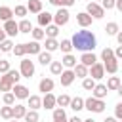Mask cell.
<instances>
[{
	"instance_id": "obj_17",
	"label": "cell",
	"mask_w": 122,
	"mask_h": 122,
	"mask_svg": "<svg viewBox=\"0 0 122 122\" xmlns=\"http://www.w3.org/2000/svg\"><path fill=\"white\" fill-rule=\"evenodd\" d=\"M107 92H109V90H107L105 84H95V88L92 90V95H93L95 99H105V97H107Z\"/></svg>"
},
{
	"instance_id": "obj_32",
	"label": "cell",
	"mask_w": 122,
	"mask_h": 122,
	"mask_svg": "<svg viewBox=\"0 0 122 122\" xmlns=\"http://www.w3.org/2000/svg\"><path fill=\"white\" fill-rule=\"evenodd\" d=\"M53 59H51V53L50 51H40L38 53V63L40 65H50Z\"/></svg>"
},
{
	"instance_id": "obj_45",
	"label": "cell",
	"mask_w": 122,
	"mask_h": 122,
	"mask_svg": "<svg viewBox=\"0 0 122 122\" xmlns=\"http://www.w3.org/2000/svg\"><path fill=\"white\" fill-rule=\"evenodd\" d=\"M10 69H11V67H10V61H6V59H0V74H6Z\"/></svg>"
},
{
	"instance_id": "obj_13",
	"label": "cell",
	"mask_w": 122,
	"mask_h": 122,
	"mask_svg": "<svg viewBox=\"0 0 122 122\" xmlns=\"http://www.w3.org/2000/svg\"><path fill=\"white\" fill-rule=\"evenodd\" d=\"M55 105H57V97L50 92V93H44V97H42V107L44 109H55Z\"/></svg>"
},
{
	"instance_id": "obj_49",
	"label": "cell",
	"mask_w": 122,
	"mask_h": 122,
	"mask_svg": "<svg viewBox=\"0 0 122 122\" xmlns=\"http://www.w3.org/2000/svg\"><path fill=\"white\" fill-rule=\"evenodd\" d=\"M114 57H116V59H122V46H118V48L114 50Z\"/></svg>"
},
{
	"instance_id": "obj_8",
	"label": "cell",
	"mask_w": 122,
	"mask_h": 122,
	"mask_svg": "<svg viewBox=\"0 0 122 122\" xmlns=\"http://www.w3.org/2000/svg\"><path fill=\"white\" fill-rule=\"evenodd\" d=\"M2 27H4V32H6V36H10V38H13V36H17V34H19V25H17L13 19L6 21Z\"/></svg>"
},
{
	"instance_id": "obj_43",
	"label": "cell",
	"mask_w": 122,
	"mask_h": 122,
	"mask_svg": "<svg viewBox=\"0 0 122 122\" xmlns=\"http://www.w3.org/2000/svg\"><path fill=\"white\" fill-rule=\"evenodd\" d=\"M11 53H15L17 57H23V55H27V53H25V44H17V46H13Z\"/></svg>"
},
{
	"instance_id": "obj_51",
	"label": "cell",
	"mask_w": 122,
	"mask_h": 122,
	"mask_svg": "<svg viewBox=\"0 0 122 122\" xmlns=\"http://www.w3.org/2000/svg\"><path fill=\"white\" fill-rule=\"evenodd\" d=\"M6 40V32H4V27L0 25V42H4Z\"/></svg>"
},
{
	"instance_id": "obj_35",
	"label": "cell",
	"mask_w": 122,
	"mask_h": 122,
	"mask_svg": "<svg viewBox=\"0 0 122 122\" xmlns=\"http://www.w3.org/2000/svg\"><path fill=\"white\" fill-rule=\"evenodd\" d=\"M95 84H97V82H95L93 78H90V76H86V78L82 80V88H84L86 92H92V90L95 88Z\"/></svg>"
},
{
	"instance_id": "obj_28",
	"label": "cell",
	"mask_w": 122,
	"mask_h": 122,
	"mask_svg": "<svg viewBox=\"0 0 122 122\" xmlns=\"http://www.w3.org/2000/svg\"><path fill=\"white\" fill-rule=\"evenodd\" d=\"M17 25H19V32L30 34V30H32V25H30V21H29V19H21Z\"/></svg>"
},
{
	"instance_id": "obj_29",
	"label": "cell",
	"mask_w": 122,
	"mask_h": 122,
	"mask_svg": "<svg viewBox=\"0 0 122 122\" xmlns=\"http://www.w3.org/2000/svg\"><path fill=\"white\" fill-rule=\"evenodd\" d=\"M44 48H46V51H55L57 48H59V42H57V38H46V44H44Z\"/></svg>"
},
{
	"instance_id": "obj_40",
	"label": "cell",
	"mask_w": 122,
	"mask_h": 122,
	"mask_svg": "<svg viewBox=\"0 0 122 122\" xmlns=\"http://www.w3.org/2000/svg\"><path fill=\"white\" fill-rule=\"evenodd\" d=\"M27 13H29L27 6H15V10H13V15H15V17H21V19H25Z\"/></svg>"
},
{
	"instance_id": "obj_12",
	"label": "cell",
	"mask_w": 122,
	"mask_h": 122,
	"mask_svg": "<svg viewBox=\"0 0 122 122\" xmlns=\"http://www.w3.org/2000/svg\"><path fill=\"white\" fill-rule=\"evenodd\" d=\"M40 51H42L40 42L32 40V42H27V44H25V53H29V55H38Z\"/></svg>"
},
{
	"instance_id": "obj_3",
	"label": "cell",
	"mask_w": 122,
	"mask_h": 122,
	"mask_svg": "<svg viewBox=\"0 0 122 122\" xmlns=\"http://www.w3.org/2000/svg\"><path fill=\"white\" fill-rule=\"evenodd\" d=\"M105 107H107L105 101H103V99H95L93 95L88 97V99H84V109H88L90 112H103Z\"/></svg>"
},
{
	"instance_id": "obj_48",
	"label": "cell",
	"mask_w": 122,
	"mask_h": 122,
	"mask_svg": "<svg viewBox=\"0 0 122 122\" xmlns=\"http://www.w3.org/2000/svg\"><path fill=\"white\" fill-rule=\"evenodd\" d=\"M74 4H76V0H61V8H71Z\"/></svg>"
},
{
	"instance_id": "obj_11",
	"label": "cell",
	"mask_w": 122,
	"mask_h": 122,
	"mask_svg": "<svg viewBox=\"0 0 122 122\" xmlns=\"http://www.w3.org/2000/svg\"><path fill=\"white\" fill-rule=\"evenodd\" d=\"M80 63L84 65V67H92V65H95L97 63V57H95V53L93 51H86V53H82L80 55Z\"/></svg>"
},
{
	"instance_id": "obj_27",
	"label": "cell",
	"mask_w": 122,
	"mask_h": 122,
	"mask_svg": "<svg viewBox=\"0 0 122 122\" xmlns=\"http://www.w3.org/2000/svg\"><path fill=\"white\" fill-rule=\"evenodd\" d=\"M25 114H27V107H25V105H15V107H13V118H15V120L25 118Z\"/></svg>"
},
{
	"instance_id": "obj_2",
	"label": "cell",
	"mask_w": 122,
	"mask_h": 122,
	"mask_svg": "<svg viewBox=\"0 0 122 122\" xmlns=\"http://www.w3.org/2000/svg\"><path fill=\"white\" fill-rule=\"evenodd\" d=\"M19 78H21V72L10 69L6 74L0 76V92H4V93H6V92H11V88H13L15 84H19Z\"/></svg>"
},
{
	"instance_id": "obj_37",
	"label": "cell",
	"mask_w": 122,
	"mask_h": 122,
	"mask_svg": "<svg viewBox=\"0 0 122 122\" xmlns=\"http://www.w3.org/2000/svg\"><path fill=\"white\" fill-rule=\"evenodd\" d=\"M30 34H32V38H34L36 42H40L42 38H46V32H44V29H42V27H38V29H32V30H30Z\"/></svg>"
},
{
	"instance_id": "obj_31",
	"label": "cell",
	"mask_w": 122,
	"mask_h": 122,
	"mask_svg": "<svg viewBox=\"0 0 122 122\" xmlns=\"http://www.w3.org/2000/svg\"><path fill=\"white\" fill-rule=\"evenodd\" d=\"M44 32H46V38H57V34H59V27H57V25H48Z\"/></svg>"
},
{
	"instance_id": "obj_39",
	"label": "cell",
	"mask_w": 122,
	"mask_h": 122,
	"mask_svg": "<svg viewBox=\"0 0 122 122\" xmlns=\"http://www.w3.org/2000/svg\"><path fill=\"white\" fill-rule=\"evenodd\" d=\"M38 120H40L38 111H27V114H25V122H38Z\"/></svg>"
},
{
	"instance_id": "obj_36",
	"label": "cell",
	"mask_w": 122,
	"mask_h": 122,
	"mask_svg": "<svg viewBox=\"0 0 122 122\" xmlns=\"http://www.w3.org/2000/svg\"><path fill=\"white\" fill-rule=\"evenodd\" d=\"M71 99H72V97H69L67 93H61V95L57 97V105H59L61 109H65V107H69V105H71Z\"/></svg>"
},
{
	"instance_id": "obj_42",
	"label": "cell",
	"mask_w": 122,
	"mask_h": 122,
	"mask_svg": "<svg viewBox=\"0 0 122 122\" xmlns=\"http://www.w3.org/2000/svg\"><path fill=\"white\" fill-rule=\"evenodd\" d=\"M59 50H61L63 53H71V50H72L71 40H61V42H59Z\"/></svg>"
},
{
	"instance_id": "obj_44",
	"label": "cell",
	"mask_w": 122,
	"mask_h": 122,
	"mask_svg": "<svg viewBox=\"0 0 122 122\" xmlns=\"http://www.w3.org/2000/svg\"><path fill=\"white\" fill-rule=\"evenodd\" d=\"M2 99H4V105H10V107H11L13 103H15V95H13L11 92H6Z\"/></svg>"
},
{
	"instance_id": "obj_60",
	"label": "cell",
	"mask_w": 122,
	"mask_h": 122,
	"mask_svg": "<svg viewBox=\"0 0 122 122\" xmlns=\"http://www.w3.org/2000/svg\"><path fill=\"white\" fill-rule=\"evenodd\" d=\"M0 53H2V51H0ZM0 59H2V57H0Z\"/></svg>"
},
{
	"instance_id": "obj_52",
	"label": "cell",
	"mask_w": 122,
	"mask_h": 122,
	"mask_svg": "<svg viewBox=\"0 0 122 122\" xmlns=\"http://www.w3.org/2000/svg\"><path fill=\"white\" fill-rule=\"evenodd\" d=\"M50 4H53V6H57V8H61V0H48Z\"/></svg>"
},
{
	"instance_id": "obj_47",
	"label": "cell",
	"mask_w": 122,
	"mask_h": 122,
	"mask_svg": "<svg viewBox=\"0 0 122 122\" xmlns=\"http://www.w3.org/2000/svg\"><path fill=\"white\" fill-rule=\"evenodd\" d=\"M114 118H116V120H122V103H118V105L114 107Z\"/></svg>"
},
{
	"instance_id": "obj_10",
	"label": "cell",
	"mask_w": 122,
	"mask_h": 122,
	"mask_svg": "<svg viewBox=\"0 0 122 122\" xmlns=\"http://www.w3.org/2000/svg\"><path fill=\"white\" fill-rule=\"evenodd\" d=\"M59 76H61V86H65V88H67V86H71V84L74 82V78H76L72 69H63V72H61Z\"/></svg>"
},
{
	"instance_id": "obj_41",
	"label": "cell",
	"mask_w": 122,
	"mask_h": 122,
	"mask_svg": "<svg viewBox=\"0 0 122 122\" xmlns=\"http://www.w3.org/2000/svg\"><path fill=\"white\" fill-rule=\"evenodd\" d=\"M111 59H114V51H112L111 48H105V50L101 51V61L105 63V61H111Z\"/></svg>"
},
{
	"instance_id": "obj_46",
	"label": "cell",
	"mask_w": 122,
	"mask_h": 122,
	"mask_svg": "<svg viewBox=\"0 0 122 122\" xmlns=\"http://www.w3.org/2000/svg\"><path fill=\"white\" fill-rule=\"evenodd\" d=\"M101 8L103 10H112L114 8V0H103L101 2Z\"/></svg>"
},
{
	"instance_id": "obj_9",
	"label": "cell",
	"mask_w": 122,
	"mask_h": 122,
	"mask_svg": "<svg viewBox=\"0 0 122 122\" xmlns=\"http://www.w3.org/2000/svg\"><path fill=\"white\" fill-rule=\"evenodd\" d=\"M11 93L15 95V99H29V88L27 86H23V84H15L13 88H11Z\"/></svg>"
},
{
	"instance_id": "obj_55",
	"label": "cell",
	"mask_w": 122,
	"mask_h": 122,
	"mask_svg": "<svg viewBox=\"0 0 122 122\" xmlns=\"http://www.w3.org/2000/svg\"><path fill=\"white\" fill-rule=\"evenodd\" d=\"M103 122H118V120H116V118H114V116H107V118H105V120H103Z\"/></svg>"
},
{
	"instance_id": "obj_24",
	"label": "cell",
	"mask_w": 122,
	"mask_h": 122,
	"mask_svg": "<svg viewBox=\"0 0 122 122\" xmlns=\"http://www.w3.org/2000/svg\"><path fill=\"white\" fill-rule=\"evenodd\" d=\"M72 71H74V76H76V78H82V80H84V78L88 76V67H84L82 63H76V67H74Z\"/></svg>"
},
{
	"instance_id": "obj_58",
	"label": "cell",
	"mask_w": 122,
	"mask_h": 122,
	"mask_svg": "<svg viewBox=\"0 0 122 122\" xmlns=\"http://www.w3.org/2000/svg\"><path fill=\"white\" fill-rule=\"evenodd\" d=\"M10 122H19V120H15V118H11V120H10Z\"/></svg>"
},
{
	"instance_id": "obj_4",
	"label": "cell",
	"mask_w": 122,
	"mask_h": 122,
	"mask_svg": "<svg viewBox=\"0 0 122 122\" xmlns=\"http://www.w3.org/2000/svg\"><path fill=\"white\" fill-rule=\"evenodd\" d=\"M19 72H21L23 78H32V76H34V63H32L29 57H23L21 67H19Z\"/></svg>"
},
{
	"instance_id": "obj_21",
	"label": "cell",
	"mask_w": 122,
	"mask_h": 122,
	"mask_svg": "<svg viewBox=\"0 0 122 122\" xmlns=\"http://www.w3.org/2000/svg\"><path fill=\"white\" fill-rule=\"evenodd\" d=\"M29 107H30V111H38L40 107H42V97L40 95H29Z\"/></svg>"
},
{
	"instance_id": "obj_38",
	"label": "cell",
	"mask_w": 122,
	"mask_h": 122,
	"mask_svg": "<svg viewBox=\"0 0 122 122\" xmlns=\"http://www.w3.org/2000/svg\"><path fill=\"white\" fill-rule=\"evenodd\" d=\"M13 50V42L10 40V38H6L4 42H0V51L2 53H8V51H11Z\"/></svg>"
},
{
	"instance_id": "obj_5",
	"label": "cell",
	"mask_w": 122,
	"mask_h": 122,
	"mask_svg": "<svg viewBox=\"0 0 122 122\" xmlns=\"http://www.w3.org/2000/svg\"><path fill=\"white\" fill-rule=\"evenodd\" d=\"M86 13H88L92 19H103L105 10H103L99 4H95V2H88V6H86Z\"/></svg>"
},
{
	"instance_id": "obj_20",
	"label": "cell",
	"mask_w": 122,
	"mask_h": 122,
	"mask_svg": "<svg viewBox=\"0 0 122 122\" xmlns=\"http://www.w3.org/2000/svg\"><path fill=\"white\" fill-rule=\"evenodd\" d=\"M103 67H105V72L114 74V72L118 71V59L114 57V59H111V61H105V63H103Z\"/></svg>"
},
{
	"instance_id": "obj_25",
	"label": "cell",
	"mask_w": 122,
	"mask_h": 122,
	"mask_svg": "<svg viewBox=\"0 0 122 122\" xmlns=\"http://www.w3.org/2000/svg\"><path fill=\"white\" fill-rule=\"evenodd\" d=\"M120 84H122V82H120V78H118V76H111V78L107 80V84H105V86H107V90H109V92H114V90H118V86H120Z\"/></svg>"
},
{
	"instance_id": "obj_23",
	"label": "cell",
	"mask_w": 122,
	"mask_h": 122,
	"mask_svg": "<svg viewBox=\"0 0 122 122\" xmlns=\"http://www.w3.org/2000/svg\"><path fill=\"white\" fill-rule=\"evenodd\" d=\"M10 19H13V10L11 8H8V6H0V21H10Z\"/></svg>"
},
{
	"instance_id": "obj_18",
	"label": "cell",
	"mask_w": 122,
	"mask_h": 122,
	"mask_svg": "<svg viewBox=\"0 0 122 122\" xmlns=\"http://www.w3.org/2000/svg\"><path fill=\"white\" fill-rule=\"evenodd\" d=\"M61 65H63V69H74L76 67V57L72 53H65L63 59H61Z\"/></svg>"
},
{
	"instance_id": "obj_15",
	"label": "cell",
	"mask_w": 122,
	"mask_h": 122,
	"mask_svg": "<svg viewBox=\"0 0 122 122\" xmlns=\"http://www.w3.org/2000/svg\"><path fill=\"white\" fill-rule=\"evenodd\" d=\"M92 21H93V19H92V17H90L86 11H80V13H76V23H78L82 29H88V27L92 25Z\"/></svg>"
},
{
	"instance_id": "obj_7",
	"label": "cell",
	"mask_w": 122,
	"mask_h": 122,
	"mask_svg": "<svg viewBox=\"0 0 122 122\" xmlns=\"http://www.w3.org/2000/svg\"><path fill=\"white\" fill-rule=\"evenodd\" d=\"M88 76L93 78V80H101V78L105 76V67H103V63H95V65H92V67L88 69Z\"/></svg>"
},
{
	"instance_id": "obj_53",
	"label": "cell",
	"mask_w": 122,
	"mask_h": 122,
	"mask_svg": "<svg viewBox=\"0 0 122 122\" xmlns=\"http://www.w3.org/2000/svg\"><path fill=\"white\" fill-rule=\"evenodd\" d=\"M116 40H118V44L122 46V30H118V32H116Z\"/></svg>"
},
{
	"instance_id": "obj_57",
	"label": "cell",
	"mask_w": 122,
	"mask_h": 122,
	"mask_svg": "<svg viewBox=\"0 0 122 122\" xmlns=\"http://www.w3.org/2000/svg\"><path fill=\"white\" fill-rule=\"evenodd\" d=\"M82 122H95L93 118H86V120H82Z\"/></svg>"
},
{
	"instance_id": "obj_59",
	"label": "cell",
	"mask_w": 122,
	"mask_h": 122,
	"mask_svg": "<svg viewBox=\"0 0 122 122\" xmlns=\"http://www.w3.org/2000/svg\"><path fill=\"white\" fill-rule=\"evenodd\" d=\"M118 122H122V120H118Z\"/></svg>"
},
{
	"instance_id": "obj_30",
	"label": "cell",
	"mask_w": 122,
	"mask_h": 122,
	"mask_svg": "<svg viewBox=\"0 0 122 122\" xmlns=\"http://www.w3.org/2000/svg\"><path fill=\"white\" fill-rule=\"evenodd\" d=\"M118 30H120V27H118V23H114V21L107 23V27H105V32H107L109 36H116Z\"/></svg>"
},
{
	"instance_id": "obj_54",
	"label": "cell",
	"mask_w": 122,
	"mask_h": 122,
	"mask_svg": "<svg viewBox=\"0 0 122 122\" xmlns=\"http://www.w3.org/2000/svg\"><path fill=\"white\" fill-rule=\"evenodd\" d=\"M69 122H82V118H78V116L74 114V116H71V118H69Z\"/></svg>"
},
{
	"instance_id": "obj_34",
	"label": "cell",
	"mask_w": 122,
	"mask_h": 122,
	"mask_svg": "<svg viewBox=\"0 0 122 122\" xmlns=\"http://www.w3.org/2000/svg\"><path fill=\"white\" fill-rule=\"evenodd\" d=\"M50 71H51V74H61L63 72V65H61V61H51L50 63Z\"/></svg>"
},
{
	"instance_id": "obj_6",
	"label": "cell",
	"mask_w": 122,
	"mask_h": 122,
	"mask_svg": "<svg viewBox=\"0 0 122 122\" xmlns=\"http://www.w3.org/2000/svg\"><path fill=\"white\" fill-rule=\"evenodd\" d=\"M69 10L67 8H59L57 11H55V15H53V25H57V27H63V25H67L69 23Z\"/></svg>"
},
{
	"instance_id": "obj_50",
	"label": "cell",
	"mask_w": 122,
	"mask_h": 122,
	"mask_svg": "<svg viewBox=\"0 0 122 122\" xmlns=\"http://www.w3.org/2000/svg\"><path fill=\"white\" fill-rule=\"evenodd\" d=\"M114 8H116V10L122 13V0H114Z\"/></svg>"
},
{
	"instance_id": "obj_33",
	"label": "cell",
	"mask_w": 122,
	"mask_h": 122,
	"mask_svg": "<svg viewBox=\"0 0 122 122\" xmlns=\"http://www.w3.org/2000/svg\"><path fill=\"white\" fill-rule=\"evenodd\" d=\"M0 116L6 118V120H11V118H13V107H10V105L2 107V109H0Z\"/></svg>"
},
{
	"instance_id": "obj_56",
	"label": "cell",
	"mask_w": 122,
	"mask_h": 122,
	"mask_svg": "<svg viewBox=\"0 0 122 122\" xmlns=\"http://www.w3.org/2000/svg\"><path fill=\"white\" fill-rule=\"evenodd\" d=\"M116 92H118V95H120V97H122V84H120V86H118V90H116Z\"/></svg>"
},
{
	"instance_id": "obj_16",
	"label": "cell",
	"mask_w": 122,
	"mask_h": 122,
	"mask_svg": "<svg viewBox=\"0 0 122 122\" xmlns=\"http://www.w3.org/2000/svg\"><path fill=\"white\" fill-rule=\"evenodd\" d=\"M53 86H55V82H53L51 78H42L40 84H38V92H42V93H50V92L53 90Z\"/></svg>"
},
{
	"instance_id": "obj_26",
	"label": "cell",
	"mask_w": 122,
	"mask_h": 122,
	"mask_svg": "<svg viewBox=\"0 0 122 122\" xmlns=\"http://www.w3.org/2000/svg\"><path fill=\"white\" fill-rule=\"evenodd\" d=\"M69 107H71L74 112H78V111H82V109H84V99H82V97H72Z\"/></svg>"
},
{
	"instance_id": "obj_22",
	"label": "cell",
	"mask_w": 122,
	"mask_h": 122,
	"mask_svg": "<svg viewBox=\"0 0 122 122\" xmlns=\"http://www.w3.org/2000/svg\"><path fill=\"white\" fill-rule=\"evenodd\" d=\"M27 10L30 13H40L42 11V0H29L27 2Z\"/></svg>"
},
{
	"instance_id": "obj_19",
	"label": "cell",
	"mask_w": 122,
	"mask_h": 122,
	"mask_svg": "<svg viewBox=\"0 0 122 122\" xmlns=\"http://www.w3.org/2000/svg\"><path fill=\"white\" fill-rule=\"evenodd\" d=\"M51 120H53V122H69V118H67V112H65V109H61V107L53 109Z\"/></svg>"
},
{
	"instance_id": "obj_1",
	"label": "cell",
	"mask_w": 122,
	"mask_h": 122,
	"mask_svg": "<svg viewBox=\"0 0 122 122\" xmlns=\"http://www.w3.org/2000/svg\"><path fill=\"white\" fill-rule=\"evenodd\" d=\"M71 44H72L74 50L86 53V51H93V50H95V46H97V38H95V34H93L92 30L80 29V30H76V32L72 34Z\"/></svg>"
},
{
	"instance_id": "obj_14",
	"label": "cell",
	"mask_w": 122,
	"mask_h": 122,
	"mask_svg": "<svg viewBox=\"0 0 122 122\" xmlns=\"http://www.w3.org/2000/svg\"><path fill=\"white\" fill-rule=\"evenodd\" d=\"M51 21H53V15H51L50 11H44V10H42V11L38 13V25H40L42 29L48 27V25H51Z\"/></svg>"
}]
</instances>
